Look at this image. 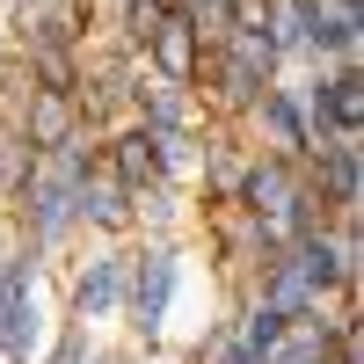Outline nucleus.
<instances>
[{"mask_svg":"<svg viewBox=\"0 0 364 364\" xmlns=\"http://www.w3.org/2000/svg\"><path fill=\"white\" fill-rule=\"evenodd\" d=\"M66 132H73V102L58 95V87H44V95L29 102V146H51V154H58Z\"/></svg>","mask_w":364,"mask_h":364,"instance_id":"423d86ee","label":"nucleus"},{"mask_svg":"<svg viewBox=\"0 0 364 364\" xmlns=\"http://www.w3.org/2000/svg\"><path fill=\"white\" fill-rule=\"evenodd\" d=\"M168 284H175V262H168V255H146V269H139V321H146V328L161 321Z\"/></svg>","mask_w":364,"mask_h":364,"instance_id":"1a4fd4ad","label":"nucleus"},{"mask_svg":"<svg viewBox=\"0 0 364 364\" xmlns=\"http://www.w3.org/2000/svg\"><path fill=\"white\" fill-rule=\"evenodd\" d=\"M161 22H168V15H154V8H146V0H139V8H132V29H139V37H154Z\"/></svg>","mask_w":364,"mask_h":364,"instance_id":"4468645a","label":"nucleus"},{"mask_svg":"<svg viewBox=\"0 0 364 364\" xmlns=\"http://www.w3.org/2000/svg\"><path fill=\"white\" fill-rule=\"evenodd\" d=\"M262 364H328V336H321V321H306V328H277V343L262 350Z\"/></svg>","mask_w":364,"mask_h":364,"instance_id":"6e6552de","label":"nucleus"},{"mask_svg":"<svg viewBox=\"0 0 364 364\" xmlns=\"http://www.w3.org/2000/svg\"><path fill=\"white\" fill-rule=\"evenodd\" d=\"M190 29H197V37H204V29H219V37H233V0H197Z\"/></svg>","mask_w":364,"mask_h":364,"instance_id":"f8f14e48","label":"nucleus"},{"mask_svg":"<svg viewBox=\"0 0 364 364\" xmlns=\"http://www.w3.org/2000/svg\"><path fill=\"white\" fill-rule=\"evenodd\" d=\"M168 161V132H132V139H117V175L124 182H146Z\"/></svg>","mask_w":364,"mask_h":364,"instance_id":"0eeeda50","label":"nucleus"},{"mask_svg":"<svg viewBox=\"0 0 364 364\" xmlns=\"http://www.w3.org/2000/svg\"><path fill=\"white\" fill-rule=\"evenodd\" d=\"M314 117H321V132L336 124V132L350 139V132L364 124V80H357V73H343V80H328L321 95H314Z\"/></svg>","mask_w":364,"mask_h":364,"instance_id":"20e7f679","label":"nucleus"},{"mask_svg":"<svg viewBox=\"0 0 364 364\" xmlns=\"http://www.w3.org/2000/svg\"><path fill=\"white\" fill-rule=\"evenodd\" d=\"M248 197H255V211L269 219V233H299V226H306V211H299V190L284 182V168H255Z\"/></svg>","mask_w":364,"mask_h":364,"instance_id":"7ed1b4c3","label":"nucleus"},{"mask_svg":"<svg viewBox=\"0 0 364 364\" xmlns=\"http://www.w3.org/2000/svg\"><path fill=\"white\" fill-rule=\"evenodd\" d=\"M66 364H80V357H66Z\"/></svg>","mask_w":364,"mask_h":364,"instance_id":"2eb2a0df","label":"nucleus"},{"mask_svg":"<svg viewBox=\"0 0 364 364\" xmlns=\"http://www.w3.org/2000/svg\"><path fill=\"white\" fill-rule=\"evenodd\" d=\"M269 124H277V139H284V146H299V117H291L284 102H269Z\"/></svg>","mask_w":364,"mask_h":364,"instance_id":"ddd939ff","label":"nucleus"},{"mask_svg":"<svg viewBox=\"0 0 364 364\" xmlns=\"http://www.w3.org/2000/svg\"><path fill=\"white\" fill-rule=\"evenodd\" d=\"M80 190H87V175H80V161L58 146V161L37 175V190H29V204H37V233H58L73 219V204H80Z\"/></svg>","mask_w":364,"mask_h":364,"instance_id":"f257e3e1","label":"nucleus"},{"mask_svg":"<svg viewBox=\"0 0 364 364\" xmlns=\"http://www.w3.org/2000/svg\"><path fill=\"white\" fill-rule=\"evenodd\" d=\"M328 182H336L343 204H357V146H336V154H328Z\"/></svg>","mask_w":364,"mask_h":364,"instance_id":"9b49d317","label":"nucleus"},{"mask_svg":"<svg viewBox=\"0 0 364 364\" xmlns=\"http://www.w3.org/2000/svg\"><path fill=\"white\" fill-rule=\"evenodd\" d=\"M109 299H117V269H87V284H80V314H109Z\"/></svg>","mask_w":364,"mask_h":364,"instance_id":"9d476101","label":"nucleus"},{"mask_svg":"<svg viewBox=\"0 0 364 364\" xmlns=\"http://www.w3.org/2000/svg\"><path fill=\"white\" fill-rule=\"evenodd\" d=\"M0 364H29V262L0 277Z\"/></svg>","mask_w":364,"mask_h":364,"instance_id":"f03ea898","label":"nucleus"},{"mask_svg":"<svg viewBox=\"0 0 364 364\" xmlns=\"http://www.w3.org/2000/svg\"><path fill=\"white\" fill-rule=\"evenodd\" d=\"M146 44H154V66H161L168 80H190V73H197V29H190V22H161Z\"/></svg>","mask_w":364,"mask_h":364,"instance_id":"39448f33","label":"nucleus"}]
</instances>
